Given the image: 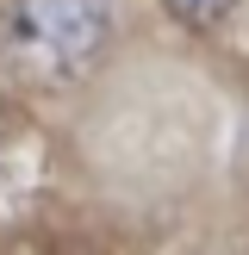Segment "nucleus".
I'll return each instance as SVG.
<instances>
[{"label":"nucleus","mask_w":249,"mask_h":255,"mask_svg":"<svg viewBox=\"0 0 249 255\" xmlns=\"http://www.w3.org/2000/svg\"><path fill=\"white\" fill-rule=\"evenodd\" d=\"M162 6H168L181 25H218L224 12L237 6V0H162Z\"/></svg>","instance_id":"obj_3"},{"label":"nucleus","mask_w":249,"mask_h":255,"mask_svg":"<svg viewBox=\"0 0 249 255\" xmlns=\"http://www.w3.org/2000/svg\"><path fill=\"white\" fill-rule=\"evenodd\" d=\"M112 0H6V56L44 81H69L106 50Z\"/></svg>","instance_id":"obj_1"},{"label":"nucleus","mask_w":249,"mask_h":255,"mask_svg":"<svg viewBox=\"0 0 249 255\" xmlns=\"http://www.w3.org/2000/svg\"><path fill=\"white\" fill-rule=\"evenodd\" d=\"M44 168H50V149H44V131H37L25 112L0 106V218L37 199L44 187Z\"/></svg>","instance_id":"obj_2"}]
</instances>
